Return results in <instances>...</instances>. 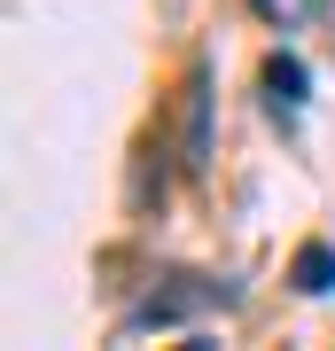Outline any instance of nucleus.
Returning <instances> with one entry per match:
<instances>
[{
	"label": "nucleus",
	"mask_w": 335,
	"mask_h": 351,
	"mask_svg": "<svg viewBox=\"0 0 335 351\" xmlns=\"http://www.w3.org/2000/svg\"><path fill=\"white\" fill-rule=\"evenodd\" d=\"M179 164L211 172V71H187V110H179Z\"/></svg>",
	"instance_id": "2"
},
{
	"label": "nucleus",
	"mask_w": 335,
	"mask_h": 351,
	"mask_svg": "<svg viewBox=\"0 0 335 351\" xmlns=\"http://www.w3.org/2000/svg\"><path fill=\"white\" fill-rule=\"evenodd\" d=\"M249 8H258L265 24H281V32H288V24H304V16L320 8V0H249Z\"/></svg>",
	"instance_id": "5"
},
{
	"label": "nucleus",
	"mask_w": 335,
	"mask_h": 351,
	"mask_svg": "<svg viewBox=\"0 0 335 351\" xmlns=\"http://www.w3.org/2000/svg\"><path fill=\"white\" fill-rule=\"evenodd\" d=\"M211 304H226V289H219V281L172 274V289H156V297L133 313V328H172V320H195V313H211Z\"/></svg>",
	"instance_id": "1"
},
{
	"label": "nucleus",
	"mask_w": 335,
	"mask_h": 351,
	"mask_svg": "<svg viewBox=\"0 0 335 351\" xmlns=\"http://www.w3.org/2000/svg\"><path fill=\"white\" fill-rule=\"evenodd\" d=\"M265 110H273L281 125H297V110H304V63L297 55H273V63H265Z\"/></svg>",
	"instance_id": "3"
},
{
	"label": "nucleus",
	"mask_w": 335,
	"mask_h": 351,
	"mask_svg": "<svg viewBox=\"0 0 335 351\" xmlns=\"http://www.w3.org/2000/svg\"><path fill=\"white\" fill-rule=\"evenodd\" d=\"M320 8H327V24H335V0H320ZM327 39H335V32H327Z\"/></svg>",
	"instance_id": "6"
},
{
	"label": "nucleus",
	"mask_w": 335,
	"mask_h": 351,
	"mask_svg": "<svg viewBox=\"0 0 335 351\" xmlns=\"http://www.w3.org/2000/svg\"><path fill=\"white\" fill-rule=\"evenodd\" d=\"M288 281H297L304 297H320V289L335 281V250H327V242H304V250H297V265H288Z\"/></svg>",
	"instance_id": "4"
}]
</instances>
